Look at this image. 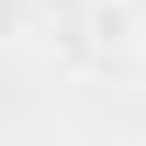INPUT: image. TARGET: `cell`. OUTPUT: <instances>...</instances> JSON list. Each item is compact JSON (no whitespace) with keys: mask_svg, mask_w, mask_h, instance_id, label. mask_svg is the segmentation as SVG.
I'll list each match as a JSON object with an SVG mask.
<instances>
[{"mask_svg":"<svg viewBox=\"0 0 146 146\" xmlns=\"http://www.w3.org/2000/svg\"><path fill=\"white\" fill-rule=\"evenodd\" d=\"M118 7H139V0H118Z\"/></svg>","mask_w":146,"mask_h":146,"instance_id":"6da1fadb","label":"cell"}]
</instances>
